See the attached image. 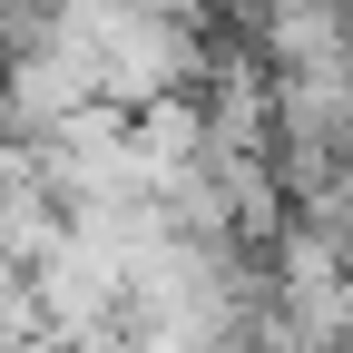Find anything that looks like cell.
Segmentation results:
<instances>
[{
    "label": "cell",
    "instance_id": "obj_2",
    "mask_svg": "<svg viewBox=\"0 0 353 353\" xmlns=\"http://www.w3.org/2000/svg\"><path fill=\"white\" fill-rule=\"evenodd\" d=\"M59 236H69V216H59V196L39 187V167H30V187L0 196V275H39V265L59 255Z\"/></svg>",
    "mask_w": 353,
    "mask_h": 353
},
{
    "label": "cell",
    "instance_id": "obj_1",
    "mask_svg": "<svg viewBox=\"0 0 353 353\" xmlns=\"http://www.w3.org/2000/svg\"><path fill=\"white\" fill-rule=\"evenodd\" d=\"M88 108H108V88H99V59L69 50V39L10 59V79H0V138H20V148H50L59 128H79Z\"/></svg>",
    "mask_w": 353,
    "mask_h": 353
}]
</instances>
